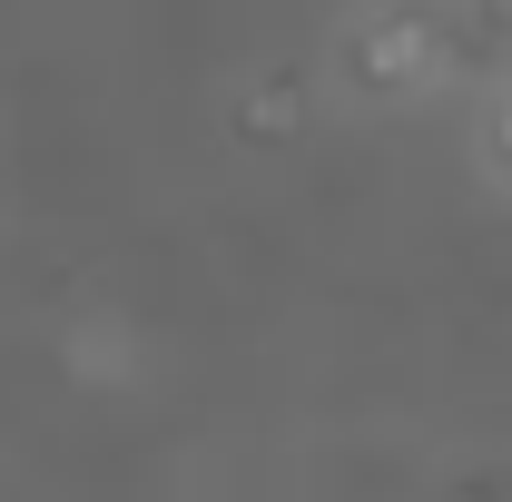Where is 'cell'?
Returning <instances> with one entry per match:
<instances>
[]
</instances>
